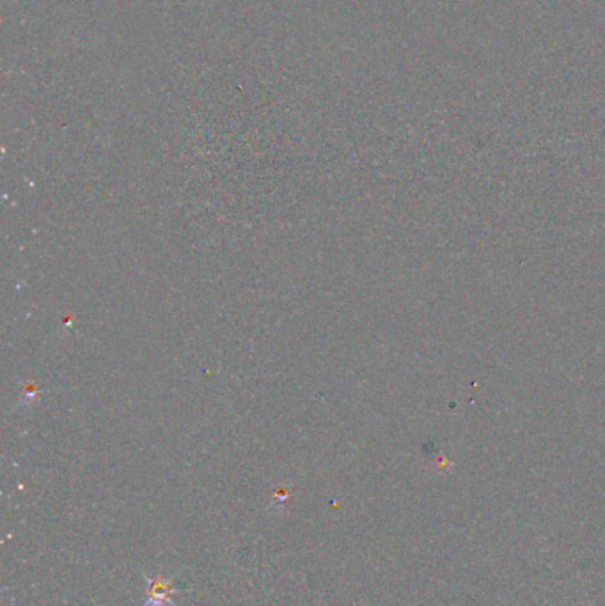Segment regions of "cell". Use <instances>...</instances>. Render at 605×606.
<instances>
[{
  "label": "cell",
  "instance_id": "6da1fadb",
  "mask_svg": "<svg viewBox=\"0 0 605 606\" xmlns=\"http://www.w3.org/2000/svg\"><path fill=\"white\" fill-rule=\"evenodd\" d=\"M142 578L148 585V601L142 606H178L172 601V594L180 588L175 583V578L162 580V578H151L148 574H142Z\"/></svg>",
  "mask_w": 605,
  "mask_h": 606
}]
</instances>
